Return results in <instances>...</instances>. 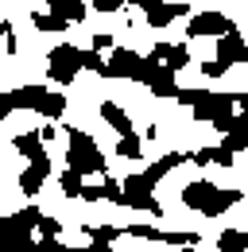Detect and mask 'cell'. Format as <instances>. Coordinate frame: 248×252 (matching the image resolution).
Listing matches in <instances>:
<instances>
[{
	"mask_svg": "<svg viewBox=\"0 0 248 252\" xmlns=\"http://www.w3.org/2000/svg\"><path fill=\"white\" fill-rule=\"evenodd\" d=\"M217 63H225V66L248 63V43L237 35V28H233V32H225L221 39H217Z\"/></svg>",
	"mask_w": 248,
	"mask_h": 252,
	"instance_id": "7c38bea8",
	"label": "cell"
},
{
	"mask_svg": "<svg viewBox=\"0 0 248 252\" xmlns=\"http://www.w3.org/2000/svg\"><path fill=\"white\" fill-rule=\"evenodd\" d=\"M117 152H121L124 159H140V136H136V132H124L121 140H117Z\"/></svg>",
	"mask_w": 248,
	"mask_h": 252,
	"instance_id": "d4e9b609",
	"label": "cell"
},
{
	"mask_svg": "<svg viewBox=\"0 0 248 252\" xmlns=\"http://www.w3.org/2000/svg\"><path fill=\"white\" fill-rule=\"evenodd\" d=\"M47 175H51V156L47 159H39V163H31L28 171H24V175H20V190H24V194H39V187H43V183H47Z\"/></svg>",
	"mask_w": 248,
	"mask_h": 252,
	"instance_id": "4fadbf2b",
	"label": "cell"
},
{
	"mask_svg": "<svg viewBox=\"0 0 248 252\" xmlns=\"http://www.w3.org/2000/svg\"><path fill=\"white\" fill-rule=\"evenodd\" d=\"M163 63H167V70H171V74H179L183 66H190V47H186V43H179V47H171Z\"/></svg>",
	"mask_w": 248,
	"mask_h": 252,
	"instance_id": "603a6c76",
	"label": "cell"
},
{
	"mask_svg": "<svg viewBox=\"0 0 248 252\" xmlns=\"http://www.w3.org/2000/svg\"><path fill=\"white\" fill-rule=\"evenodd\" d=\"M179 163H186V156H183V152H167V156L159 159V163H152V167L144 171V179H148V183H152V187H155V183H159V179H163L167 171H175Z\"/></svg>",
	"mask_w": 248,
	"mask_h": 252,
	"instance_id": "2e32d148",
	"label": "cell"
},
{
	"mask_svg": "<svg viewBox=\"0 0 248 252\" xmlns=\"http://www.w3.org/2000/svg\"><path fill=\"white\" fill-rule=\"evenodd\" d=\"M82 229H86V237H90L93 245H113V241L124 233V229H117V225H82Z\"/></svg>",
	"mask_w": 248,
	"mask_h": 252,
	"instance_id": "44dd1931",
	"label": "cell"
},
{
	"mask_svg": "<svg viewBox=\"0 0 248 252\" xmlns=\"http://www.w3.org/2000/svg\"><path fill=\"white\" fill-rule=\"evenodd\" d=\"M93 8L97 12H117V8H124V0H93Z\"/></svg>",
	"mask_w": 248,
	"mask_h": 252,
	"instance_id": "d6a6232c",
	"label": "cell"
},
{
	"mask_svg": "<svg viewBox=\"0 0 248 252\" xmlns=\"http://www.w3.org/2000/svg\"><path fill=\"white\" fill-rule=\"evenodd\" d=\"M35 252H78V249H66L59 237H43V241L35 245Z\"/></svg>",
	"mask_w": 248,
	"mask_h": 252,
	"instance_id": "83f0119b",
	"label": "cell"
},
{
	"mask_svg": "<svg viewBox=\"0 0 248 252\" xmlns=\"http://www.w3.org/2000/svg\"><path fill=\"white\" fill-rule=\"evenodd\" d=\"M66 163H70V171H78V175H93V171H105V156H101V148L93 144L90 132H82V128H70V148H66Z\"/></svg>",
	"mask_w": 248,
	"mask_h": 252,
	"instance_id": "5b68a950",
	"label": "cell"
},
{
	"mask_svg": "<svg viewBox=\"0 0 248 252\" xmlns=\"http://www.w3.org/2000/svg\"><path fill=\"white\" fill-rule=\"evenodd\" d=\"M109 43H113L109 35H93V51H101V47H109Z\"/></svg>",
	"mask_w": 248,
	"mask_h": 252,
	"instance_id": "e575fe53",
	"label": "cell"
},
{
	"mask_svg": "<svg viewBox=\"0 0 248 252\" xmlns=\"http://www.w3.org/2000/svg\"><path fill=\"white\" fill-rule=\"evenodd\" d=\"M101 117H105V121H109V125L117 128V132H132V121H128V113H124L121 105H117V101H105V105H101Z\"/></svg>",
	"mask_w": 248,
	"mask_h": 252,
	"instance_id": "ac0fdd59",
	"label": "cell"
},
{
	"mask_svg": "<svg viewBox=\"0 0 248 252\" xmlns=\"http://www.w3.org/2000/svg\"><path fill=\"white\" fill-rule=\"evenodd\" d=\"M121 206H132V210H148V214H163V206L155 202V194H152V183L144 179V175H128L124 179V187H121Z\"/></svg>",
	"mask_w": 248,
	"mask_h": 252,
	"instance_id": "8992f818",
	"label": "cell"
},
{
	"mask_svg": "<svg viewBox=\"0 0 248 252\" xmlns=\"http://www.w3.org/2000/svg\"><path fill=\"white\" fill-rule=\"evenodd\" d=\"M101 198H109V202L121 206V183H105V187H101Z\"/></svg>",
	"mask_w": 248,
	"mask_h": 252,
	"instance_id": "1f68e13d",
	"label": "cell"
},
{
	"mask_svg": "<svg viewBox=\"0 0 248 252\" xmlns=\"http://www.w3.org/2000/svg\"><path fill=\"white\" fill-rule=\"evenodd\" d=\"M35 229H39L43 237H59V221H55V218H47V214L39 218V225H35Z\"/></svg>",
	"mask_w": 248,
	"mask_h": 252,
	"instance_id": "f546056e",
	"label": "cell"
},
{
	"mask_svg": "<svg viewBox=\"0 0 248 252\" xmlns=\"http://www.w3.org/2000/svg\"><path fill=\"white\" fill-rule=\"evenodd\" d=\"M140 82L152 90V94H159V97H175L179 90H175V74L167 70V63H159V59H144V70H140Z\"/></svg>",
	"mask_w": 248,
	"mask_h": 252,
	"instance_id": "ba28073f",
	"label": "cell"
},
{
	"mask_svg": "<svg viewBox=\"0 0 248 252\" xmlns=\"http://www.w3.org/2000/svg\"><path fill=\"white\" fill-rule=\"evenodd\" d=\"M78 252H113L109 245H93V249H78Z\"/></svg>",
	"mask_w": 248,
	"mask_h": 252,
	"instance_id": "d590c367",
	"label": "cell"
},
{
	"mask_svg": "<svg viewBox=\"0 0 248 252\" xmlns=\"http://www.w3.org/2000/svg\"><path fill=\"white\" fill-rule=\"evenodd\" d=\"M55 136H59V128H55V125H47V128H39V140H55Z\"/></svg>",
	"mask_w": 248,
	"mask_h": 252,
	"instance_id": "836d02e7",
	"label": "cell"
},
{
	"mask_svg": "<svg viewBox=\"0 0 248 252\" xmlns=\"http://www.w3.org/2000/svg\"><path fill=\"white\" fill-rule=\"evenodd\" d=\"M12 144H16V152H20V156H28L31 163H39V159H47V148H43V140H39L35 132H20V136H16Z\"/></svg>",
	"mask_w": 248,
	"mask_h": 252,
	"instance_id": "9a60e30c",
	"label": "cell"
},
{
	"mask_svg": "<svg viewBox=\"0 0 248 252\" xmlns=\"http://www.w3.org/2000/svg\"><path fill=\"white\" fill-rule=\"evenodd\" d=\"M39 210H20L12 218H0V252H35V241H31V229L39 225Z\"/></svg>",
	"mask_w": 248,
	"mask_h": 252,
	"instance_id": "277c9868",
	"label": "cell"
},
{
	"mask_svg": "<svg viewBox=\"0 0 248 252\" xmlns=\"http://www.w3.org/2000/svg\"><path fill=\"white\" fill-rule=\"evenodd\" d=\"M179 105H190L198 121H210L221 132H229L233 125V94H206V90H179L175 94Z\"/></svg>",
	"mask_w": 248,
	"mask_h": 252,
	"instance_id": "6da1fadb",
	"label": "cell"
},
{
	"mask_svg": "<svg viewBox=\"0 0 248 252\" xmlns=\"http://www.w3.org/2000/svg\"><path fill=\"white\" fill-rule=\"evenodd\" d=\"M132 4L148 16L152 28H167V24H175L179 16H186V4H167V0H132Z\"/></svg>",
	"mask_w": 248,
	"mask_h": 252,
	"instance_id": "30bf717a",
	"label": "cell"
},
{
	"mask_svg": "<svg viewBox=\"0 0 248 252\" xmlns=\"http://www.w3.org/2000/svg\"><path fill=\"white\" fill-rule=\"evenodd\" d=\"M82 70H97V74H101V70H105V59H101L97 51H82Z\"/></svg>",
	"mask_w": 248,
	"mask_h": 252,
	"instance_id": "f1b7e54d",
	"label": "cell"
},
{
	"mask_svg": "<svg viewBox=\"0 0 248 252\" xmlns=\"http://www.w3.org/2000/svg\"><path fill=\"white\" fill-rule=\"evenodd\" d=\"M186 159L198 163V167H210V163L229 167V163H233V152H229V148H202V152H194V156H186Z\"/></svg>",
	"mask_w": 248,
	"mask_h": 252,
	"instance_id": "e0dca14e",
	"label": "cell"
},
{
	"mask_svg": "<svg viewBox=\"0 0 248 252\" xmlns=\"http://www.w3.org/2000/svg\"><path fill=\"white\" fill-rule=\"evenodd\" d=\"M47 74H51V82H59V86H70L74 82V74L82 70V51L78 47H70V43H62L51 51V59H47Z\"/></svg>",
	"mask_w": 248,
	"mask_h": 252,
	"instance_id": "52a82bcc",
	"label": "cell"
},
{
	"mask_svg": "<svg viewBox=\"0 0 248 252\" xmlns=\"http://www.w3.org/2000/svg\"><path fill=\"white\" fill-rule=\"evenodd\" d=\"M128 233L140 237V241H163V233H159L155 225H128Z\"/></svg>",
	"mask_w": 248,
	"mask_h": 252,
	"instance_id": "4316f807",
	"label": "cell"
},
{
	"mask_svg": "<svg viewBox=\"0 0 248 252\" xmlns=\"http://www.w3.org/2000/svg\"><path fill=\"white\" fill-rule=\"evenodd\" d=\"M31 24H35L39 32H66V24H70V20H62V16H43V12H35V16H31Z\"/></svg>",
	"mask_w": 248,
	"mask_h": 252,
	"instance_id": "cb8c5ba5",
	"label": "cell"
},
{
	"mask_svg": "<svg viewBox=\"0 0 248 252\" xmlns=\"http://www.w3.org/2000/svg\"><path fill=\"white\" fill-rule=\"evenodd\" d=\"M8 32H12V28H8V24H0V35H8Z\"/></svg>",
	"mask_w": 248,
	"mask_h": 252,
	"instance_id": "8d00e7d4",
	"label": "cell"
},
{
	"mask_svg": "<svg viewBox=\"0 0 248 252\" xmlns=\"http://www.w3.org/2000/svg\"><path fill=\"white\" fill-rule=\"evenodd\" d=\"M221 148H229L233 156L237 152H248V117L241 113V117H233V125H229V132H225V144Z\"/></svg>",
	"mask_w": 248,
	"mask_h": 252,
	"instance_id": "5bb4252c",
	"label": "cell"
},
{
	"mask_svg": "<svg viewBox=\"0 0 248 252\" xmlns=\"http://www.w3.org/2000/svg\"><path fill=\"white\" fill-rule=\"evenodd\" d=\"M225 70H229V66H225V63H217V59H210V63H202V74H206V78H221Z\"/></svg>",
	"mask_w": 248,
	"mask_h": 252,
	"instance_id": "4dcf8cb0",
	"label": "cell"
},
{
	"mask_svg": "<svg viewBox=\"0 0 248 252\" xmlns=\"http://www.w3.org/2000/svg\"><path fill=\"white\" fill-rule=\"evenodd\" d=\"M59 187H62L66 198H82V190H86V187H82V175H78V171H70V167L59 175Z\"/></svg>",
	"mask_w": 248,
	"mask_h": 252,
	"instance_id": "7402d4cb",
	"label": "cell"
},
{
	"mask_svg": "<svg viewBox=\"0 0 248 252\" xmlns=\"http://www.w3.org/2000/svg\"><path fill=\"white\" fill-rule=\"evenodd\" d=\"M217 252H248V233L245 229H229L217 237Z\"/></svg>",
	"mask_w": 248,
	"mask_h": 252,
	"instance_id": "d6986e66",
	"label": "cell"
},
{
	"mask_svg": "<svg viewBox=\"0 0 248 252\" xmlns=\"http://www.w3.org/2000/svg\"><path fill=\"white\" fill-rule=\"evenodd\" d=\"M233 32V20L229 16H221V12H198L190 24H186V35H221Z\"/></svg>",
	"mask_w": 248,
	"mask_h": 252,
	"instance_id": "8fae6325",
	"label": "cell"
},
{
	"mask_svg": "<svg viewBox=\"0 0 248 252\" xmlns=\"http://www.w3.org/2000/svg\"><path fill=\"white\" fill-rule=\"evenodd\" d=\"M12 109H35V113H43V117L55 121V117H62V109H66V97L51 94L43 86H24V90H12V94H0V121Z\"/></svg>",
	"mask_w": 248,
	"mask_h": 252,
	"instance_id": "7a4b0ae2",
	"label": "cell"
},
{
	"mask_svg": "<svg viewBox=\"0 0 248 252\" xmlns=\"http://www.w3.org/2000/svg\"><path fill=\"white\" fill-rule=\"evenodd\" d=\"M47 4L55 8V16H62V20H70V24L86 16V4H82V0H47Z\"/></svg>",
	"mask_w": 248,
	"mask_h": 252,
	"instance_id": "ffe728a7",
	"label": "cell"
},
{
	"mask_svg": "<svg viewBox=\"0 0 248 252\" xmlns=\"http://www.w3.org/2000/svg\"><path fill=\"white\" fill-rule=\"evenodd\" d=\"M140 70H144V55L117 47V51H113V59H109L105 70H101V78H132V82H140Z\"/></svg>",
	"mask_w": 248,
	"mask_h": 252,
	"instance_id": "9c48e42d",
	"label": "cell"
},
{
	"mask_svg": "<svg viewBox=\"0 0 248 252\" xmlns=\"http://www.w3.org/2000/svg\"><path fill=\"white\" fill-rule=\"evenodd\" d=\"M183 202L206 218H217V214H225L229 206L241 202V190H221L214 183H190V187H183Z\"/></svg>",
	"mask_w": 248,
	"mask_h": 252,
	"instance_id": "3957f363",
	"label": "cell"
},
{
	"mask_svg": "<svg viewBox=\"0 0 248 252\" xmlns=\"http://www.w3.org/2000/svg\"><path fill=\"white\" fill-rule=\"evenodd\" d=\"M202 237L198 233H163V245H179V249H194Z\"/></svg>",
	"mask_w": 248,
	"mask_h": 252,
	"instance_id": "484cf974",
	"label": "cell"
}]
</instances>
